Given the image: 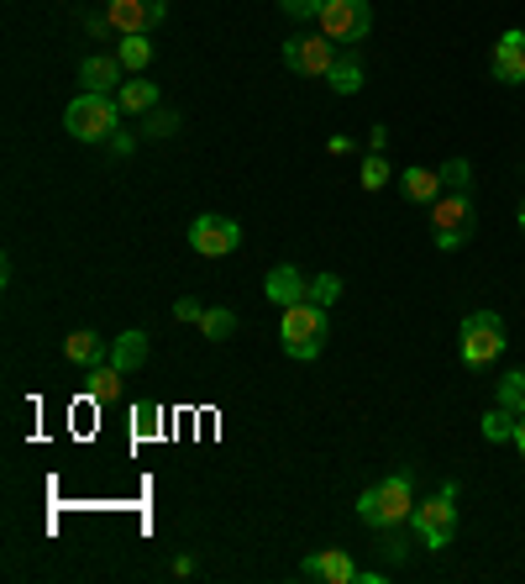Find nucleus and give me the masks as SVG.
Here are the masks:
<instances>
[{
  "label": "nucleus",
  "instance_id": "1",
  "mask_svg": "<svg viewBox=\"0 0 525 584\" xmlns=\"http://www.w3.org/2000/svg\"><path fill=\"white\" fill-rule=\"evenodd\" d=\"M326 338H332V327H326V306H315V300H294V306H284L279 342H284L289 359H300V364L321 359Z\"/></svg>",
  "mask_w": 525,
  "mask_h": 584
},
{
  "label": "nucleus",
  "instance_id": "2",
  "mask_svg": "<svg viewBox=\"0 0 525 584\" xmlns=\"http://www.w3.org/2000/svg\"><path fill=\"white\" fill-rule=\"evenodd\" d=\"M410 511H415L410 474H389V480H379V485H368L358 495V516L368 521V527H379V532H389V527H405Z\"/></svg>",
  "mask_w": 525,
  "mask_h": 584
},
{
  "label": "nucleus",
  "instance_id": "3",
  "mask_svg": "<svg viewBox=\"0 0 525 584\" xmlns=\"http://www.w3.org/2000/svg\"><path fill=\"white\" fill-rule=\"evenodd\" d=\"M410 527H415V537L426 542L431 553L453 548V532H457V485H442L431 500H421V506L410 511Z\"/></svg>",
  "mask_w": 525,
  "mask_h": 584
},
{
  "label": "nucleus",
  "instance_id": "4",
  "mask_svg": "<svg viewBox=\"0 0 525 584\" xmlns=\"http://www.w3.org/2000/svg\"><path fill=\"white\" fill-rule=\"evenodd\" d=\"M116 100L111 96H96V90H85V96L69 100V111H64V126H69V137L79 143H100V137H111V126H116Z\"/></svg>",
  "mask_w": 525,
  "mask_h": 584
},
{
  "label": "nucleus",
  "instance_id": "5",
  "mask_svg": "<svg viewBox=\"0 0 525 584\" xmlns=\"http://www.w3.org/2000/svg\"><path fill=\"white\" fill-rule=\"evenodd\" d=\"M457 348H462V364L468 368H483L494 364L504 353V321L494 311H473V317H462V332H457Z\"/></svg>",
  "mask_w": 525,
  "mask_h": 584
},
{
  "label": "nucleus",
  "instance_id": "6",
  "mask_svg": "<svg viewBox=\"0 0 525 584\" xmlns=\"http://www.w3.org/2000/svg\"><path fill=\"white\" fill-rule=\"evenodd\" d=\"M473 232V200L468 195H442V200H431V238L442 253H453L462 238Z\"/></svg>",
  "mask_w": 525,
  "mask_h": 584
},
{
  "label": "nucleus",
  "instance_id": "7",
  "mask_svg": "<svg viewBox=\"0 0 525 584\" xmlns=\"http://www.w3.org/2000/svg\"><path fill=\"white\" fill-rule=\"evenodd\" d=\"M315 22H321V32L332 43H362L368 26H373V5L368 0H326Z\"/></svg>",
  "mask_w": 525,
  "mask_h": 584
},
{
  "label": "nucleus",
  "instance_id": "8",
  "mask_svg": "<svg viewBox=\"0 0 525 584\" xmlns=\"http://www.w3.org/2000/svg\"><path fill=\"white\" fill-rule=\"evenodd\" d=\"M336 58H342V53H336V43L326 37V32H321V37L300 32V37H289V43H284V69L305 74V79H326Z\"/></svg>",
  "mask_w": 525,
  "mask_h": 584
},
{
  "label": "nucleus",
  "instance_id": "9",
  "mask_svg": "<svg viewBox=\"0 0 525 584\" xmlns=\"http://www.w3.org/2000/svg\"><path fill=\"white\" fill-rule=\"evenodd\" d=\"M242 243V227L232 217H221V211H205V217L190 221V247L200 258H226V253H237Z\"/></svg>",
  "mask_w": 525,
  "mask_h": 584
},
{
  "label": "nucleus",
  "instance_id": "10",
  "mask_svg": "<svg viewBox=\"0 0 525 584\" xmlns=\"http://www.w3.org/2000/svg\"><path fill=\"white\" fill-rule=\"evenodd\" d=\"M164 11H168V0H111L105 5V22L132 37V32H153V26L164 22Z\"/></svg>",
  "mask_w": 525,
  "mask_h": 584
},
{
  "label": "nucleus",
  "instance_id": "11",
  "mask_svg": "<svg viewBox=\"0 0 525 584\" xmlns=\"http://www.w3.org/2000/svg\"><path fill=\"white\" fill-rule=\"evenodd\" d=\"M300 574L305 580H326V584H358L362 580V569L342 548H326V553H311V559L300 563Z\"/></svg>",
  "mask_w": 525,
  "mask_h": 584
},
{
  "label": "nucleus",
  "instance_id": "12",
  "mask_svg": "<svg viewBox=\"0 0 525 584\" xmlns=\"http://www.w3.org/2000/svg\"><path fill=\"white\" fill-rule=\"evenodd\" d=\"M494 79L500 85H525V32H504L494 43Z\"/></svg>",
  "mask_w": 525,
  "mask_h": 584
},
{
  "label": "nucleus",
  "instance_id": "13",
  "mask_svg": "<svg viewBox=\"0 0 525 584\" xmlns=\"http://www.w3.org/2000/svg\"><path fill=\"white\" fill-rule=\"evenodd\" d=\"M79 85H85V90H96V96H111V90H121V58L90 53V58L79 64Z\"/></svg>",
  "mask_w": 525,
  "mask_h": 584
},
{
  "label": "nucleus",
  "instance_id": "14",
  "mask_svg": "<svg viewBox=\"0 0 525 584\" xmlns=\"http://www.w3.org/2000/svg\"><path fill=\"white\" fill-rule=\"evenodd\" d=\"M262 290H268V300L284 311V306H294V300H305L311 285L300 279V268H294V264H279V268H268V285H262Z\"/></svg>",
  "mask_w": 525,
  "mask_h": 584
},
{
  "label": "nucleus",
  "instance_id": "15",
  "mask_svg": "<svg viewBox=\"0 0 525 584\" xmlns=\"http://www.w3.org/2000/svg\"><path fill=\"white\" fill-rule=\"evenodd\" d=\"M111 364H116L121 374H137V368L147 364V332H137V327H132V332H121L116 348H111Z\"/></svg>",
  "mask_w": 525,
  "mask_h": 584
},
{
  "label": "nucleus",
  "instance_id": "16",
  "mask_svg": "<svg viewBox=\"0 0 525 584\" xmlns=\"http://www.w3.org/2000/svg\"><path fill=\"white\" fill-rule=\"evenodd\" d=\"M400 190H405V200L431 206V200H442V169H405L400 174Z\"/></svg>",
  "mask_w": 525,
  "mask_h": 584
},
{
  "label": "nucleus",
  "instance_id": "17",
  "mask_svg": "<svg viewBox=\"0 0 525 584\" xmlns=\"http://www.w3.org/2000/svg\"><path fill=\"white\" fill-rule=\"evenodd\" d=\"M64 359H69V364L96 368V364H105L111 353H105V338H96V332H74V338L64 342Z\"/></svg>",
  "mask_w": 525,
  "mask_h": 584
},
{
  "label": "nucleus",
  "instance_id": "18",
  "mask_svg": "<svg viewBox=\"0 0 525 584\" xmlns=\"http://www.w3.org/2000/svg\"><path fill=\"white\" fill-rule=\"evenodd\" d=\"M116 106L126 111V117H143V111L158 106V85H147V79H126V85L116 90Z\"/></svg>",
  "mask_w": 525,
  "mask_h": 584
},
{
  "label": "nucleus",
  "instance_id": "19",
  "mask_svg": "<svg viewBox=\"0 0 525 584\" xmlns=\"http://www.w3.org/2000/svg\"><path fill=\"white\" fill-rule=\"evenodd\" d=\"M85 389H90V400H96V406H111V400L121 395V368L111 364V359L96 364V368H90V379H85Z\"/></svg>",
  "mask_w": 525,
  "mask_h": 584
},
{
  "label": "nucleus",
  "instance_id": "20",
  "mask_svg": "<svg viewBox=\"0 0 525 584\" xmlns=\"http://www.w3.org/2000/svg\"><path fill=\"white\" fill-rule=\"evenodd\" d=\"M121 69H132V74H143L147 64H153V43H147V32H132V37H121Z\"/></svg>",
  "mask_w": 525,
  "mask_h": 584
},
{
  "label": "nucleus",
  "instance_id": "21",
  "mask_svg": "<svg viewBox=\"0 0 525 584\" xmlns=\"http://www.w3.org/2000/svg\"><path fill=\"white\" fill-rule=\"evenodd\" d=\"M326 85H332L336 96H358L362 90V64L358 58H336L332 74H326Z\"/></svg>",
  "mask_w": 525,
  "mask_h": 584
},
{
  "label": "nucleus",
  "instance_id": "22",
  "mask_svg": "<svg viewBox=\"0 0 525 584\" xmlns=\"http://www.w3.org/2000/svg\"><path fill=\"white\" fill-rule=\"evenodd\" d=\"M515 421H521V416L510 411V406H494V411L483 416V438L489 442H515Z\"/></svg>",
  "mask_w": 525,
  "mask_h": 584
},
{
  "label": "nucleus",
  "instance_id": "23",
  "mask_svg": "<svg viewBox=\"0 0 525 584\" xmlns=\"http://www.w3.org/2000/svg\"><path fill=\"white\" fill-rule=\"evenodd\" d=\"M200 332H205L211 342H226L232 332H237V317H232L226 306H215V311H205V317H200Z\"/></svg>",
  "mask_w": 525,
  "mask_h": 584
},
{
  "label": "nucleus",
  "instance_id": "24",
  "mask_svg": "<svg viewBox=\"0 0 525 584\" xmlns=\"http://www.w3.org/2000/svg\"><path fill=\"white\" fill-rule=\"evenodd\" d=\"M500 406H510L515 416H525V368H515V374H504L500 379Z\"/></svg>",
  "mask_w": 525,
  "mask_h": 584
},
{
  "label": "nucleus",
  "instance_id": "25",
  "mask_svg": "<svg viewBox=\"0 0 525 584\" xmlns=\"http://www.w3.org/2000/svg\"><path fill=\"white\" fill-rule=\"evenodd\" d=\"M336 295H342V274H315L305 300H315V306H336Z\"/></svg>",
  "mask_w": 525,
  "mask_h": 584
},
{
  "label": "nucleus",
  "instance_id": "26",
  "mask_svg": "<svg viewBox=\"0 0 525 584\" xmlns=\"http://www.w3.org/2000/svg\"><path fill=\"white\" fill-rule=\"evenodd\" d=\"M358 179H362V190H383V185H389V158H383V153H368Z\"/></svg>",
  "mask_w": 525,
  "mask_h": 584
},
{
  "label": "nucleus",
  "instance_id": "27",
  "mask_svg": "<svg viewBox=\"0 0 525 584\" xmlns=\"http://www.w3.org/2000/svg\"><path fill=\"white\" fill-rule=\"evenodd\" d=\"M132 421H137V442H153V438H158V421H164V411H158L153 400H143V406L132 411Z\"/></svg>",
  "mask_w": 525,
  "mask_h": 584
},
{
  "label": "nucleus",
  "instance_id": "28",
  "mask_svg": "<svg viewBox=\"0 0 525 584\" xmlns=\"http://www.w3.org/2000/svg\"><path fill=\"white\" fill-rule=\"evenodd\" d=\"M442 185L457 195H468V185H473V169H468V158H453V164H442Z\"/></svg>",
  "mask_w": 525,
  "mask_h": 584
},
{
  "label": "nucleus",
  "instance_id": "29",
  "mask_svg": "<svg viewBox=\"0 0 525 584\" xmlns=\"http://www.w3.org/2000/svg\"><path fill=\"white\" fill-rule=\"evenodd\" d=\"M321 5H326V0H279V11H284V16H294V22H311V16H321Z\"/></svg>",
  "mask_w": 525,
  "mask_h": 584
},
{
  "label": "nucleus",
  "instance_id": "30",
  "mask_svg": "<svg viewBox=\"0 0 525 584\" xmlns=\"http://www.w3.org/2000/svg\"><path fill=\"white\" fill-rule=\"evenodd\" d=\"M174 317H179V321H200V317H205V306H200V300H174Z\"/></svg>",
  "mask_w": 525,
  "mask_h": 584
},
{
  "label": "nucleus",
  "instance_id": "31",
  "mask_svg": "<svg viewBox=\"0 0 525 584\" xmlns=\"http://www.w3.org/2000/svg\"><path fill=\"white\" fill-rule=\"evenodd\" d=\"M383 553H389V563H400V559H405V542L394 537V527H389V537H383Z\"/></svg>",
  "mask_w": 525,
  "mask_h": 584
},
{
  "label": "nucleus",
  "instance_id": "32",
  "mask_svg": "<svg viewBox=\"0 0 525 584\" xmlns=\"http://www.w3.org/2000/svg\"><path fill=\"white\" fill-rule=\"evenodd\" d=\"M515 448H521V453H525V416H521V421H515Z\"/></svg>",
  "mask_w": 525,
  "mask_h": 584
},
{
  "label": "nucleus",
  "instance_id": "33",
  "mask_svg": "<svg viewBox=\"0 0 525 584\" xmlns=\"http://www.w3.org/2000/svg\"><path fill=\"white\" fill-rule=\"evenodd\" d=\"M515 221H521V232H525V200H521V211H515Z\"/></svg>",
  "mask_w": 525,
  "mask_h": 584
}]
</instances>
